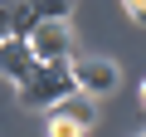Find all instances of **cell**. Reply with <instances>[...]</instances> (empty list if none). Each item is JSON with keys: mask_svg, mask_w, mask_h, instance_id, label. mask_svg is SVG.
<instances>
[{"mask_svg": "<svg viewBox=\"0 0 146 137\" xmlns=\"http://www.w3.org/2000/svg\"><path fill=\"white\" fill-rule=\"evenodd\" d=\"M141 103H146V79H141Z\"/></svg>", "mask_w": 146, "mask_h": 137, "instance_id": "obj_10", "label": "cell"}, {"mask_svg": "<svg viewBox=\"0 0 146 137\" xmlns=\"http://www.w3.org/2000/svg\"><path fill=\"white\" fill-rule=\"evenodd\" d=\"M5 39H10V10L0 5V44H5Z\"/></svg>", "mask_w": 146, "mask_h": 137, "instance_id": "obj_9", "label": "cell"}, {"mask_svg": "<svg viewBox=\"0 0 146 137\" xmlns=\"http://www.w3.org/2000/svg\"><path fill=\"white\" fill-rule=\"evenodd\" d=\"M54 113H63V118H73V122H78L83 132L98 122V98H83V93H73V98H63Z\"/></svg>", "mask_w": 146, "mask_h": 137, "instance_id": "obj_5", "label": "cell"}, {"mask_svg": "<svg viewBox=\"0 0 146 137\" xmlns=\"http://www.w3.org/2000/svg\"><path fill=\"white\" fill-rule=\"evenodd\" d=\"M78 93V83H73V59L68 64H34V74L15 88V98H20V108H29V113H39V108H58L63 98H73Z\"/></svg>", "mask_w": 146, "mask_h": 137, "instance_id": "obj_1", "label": "cell"}, {"mask_svg": "<svg viewBox=\"0 0 146 137\" xmlns=\"http://www.w3.org/2000/svg\"><path fill=\"white\" fill-rule=\"evenodd\" d=\"M34 25H39V10H34V5H15V10H10V34H15V39H29Z\"/></svg>", "mask_w": 146, "mask_h": 137, "instance_id": "obj_6", "label": "cell"}, {"mask_svg": "<svg viewBox=\"0 0 146 137\" xmlns=\"http://www.w3.org/2000/svg\"><path fill=\"white\" fill-rule=\"evenodd\" d=\"M49 137H88L73 118H63V113H49Z\"/></svg>", "mask_w": 146, "mask_h": 137, "instance_id": "obj_7", "label": "cell"}, {"mask_svg": "<svg viewBox=\"0 0 146 137\" xmlns=\"http://www.w3.org/2000/svg\"><path fill=\"white\" fill-rule=\"evenodd\" d=\"M29 49H34V64H68L73 59V25L39 20L29 34Z\"/></svg>", "mask_w": 146, "mask_h": 137, "instance_id": "obj_3", "label": "cell"}, {"mask_svg": "<svg viewBox=\"0 0 146 137\" xmlns=\"http://www.w3.org/2000/svg\"><path fill=\"white\" fill-rule=\"evenodd\" d=\"M127 15H131V25H146V0H127Z\"/></svg>", "mask_w": 146, "mask_h": 137, "instance_id": "obj_8", "label": "cell"}, {"mask_svg": "<svg viewBox=\"0 0 146 137\" xmlns=\"http://www.w3.org/2000/svg\"><path fill=\"white\" fill-rule=\"evenodd\" d=\"M73 83H78L83 98H102L122 83V68L102 54H73Z\"/></svg>", "mask_w": 146, "mask_h": 137, "instance_id": "obj_2", "label": "cell"}, {"mask_svg": "<svg viewBox=\"0 0 146 137\" xmlns=\"http://www.w3.org/2000/svg\"><path fill=\"white\" fill-rule=\"evenodd\" d=\"M34 74V49H29V39H5V44H0V79H10L15 88L25 83Z\"/></svg>", "mask_w": 146, "mask_h": 137, "instance_id": "obj_4", "label": "cell"}]
</instances>
